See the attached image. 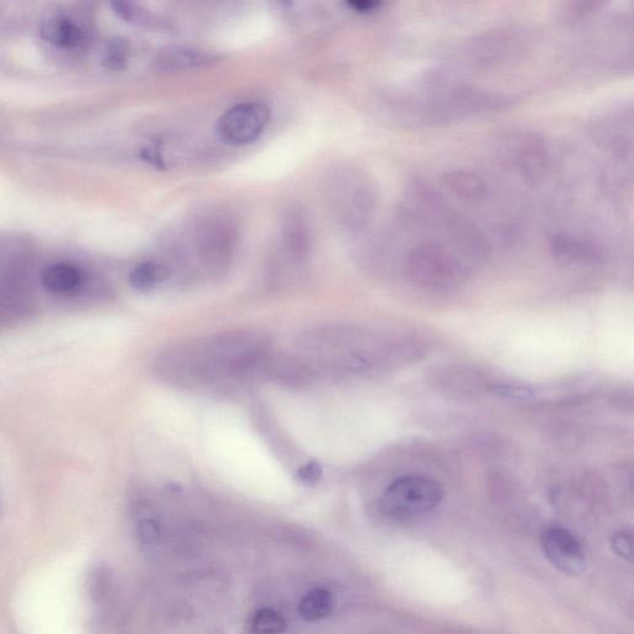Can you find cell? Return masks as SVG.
I'll list each match as a JSON object with an SVG mask.
<instances>
[{
	"label": "cell",
	"mask_w": 634,
	"mask_h": 634,
	"mask_svg": "<svg viewBox=\"0 0 634 634\" xmlns=\"http://www.w3.org/2000/svg\"><path fill=\"white\" fill-rule=\"evenodd\" d=\"M310 225L304 211L290 209L282 220V243L291 261L303 263L311 251Z\"/></svg>",
	"instance_id": "cell-9"
},
{
	"label": "cell",
	"mask_w": 634,
	"mask_h": 634,
	"mask_svg": "<svg viewBox=\"0 0 634 634\" xmlns=\"http://www.w3.org/2000/svg\"><path fill=\"white\" fill-rule=\"evenodd\" d=\"M613 549L623 559L632 560V538L628 533H618L612 539Z\"/></svg>",
	"instance_id": "cell-23"
},
{
	"label": "cell",
	"mask_w": 634,
	"mask_h": 634,
	"mask_svg": "<svg viewBox=\"0 0 634 634\" xmlns=\"http://www.w3.org/2000/svg\"><path fill=\"white\" fill-rule=\"evenodd\" d=\"M500 149L504 163L524 180L537 181L548 169L549 148L547 140L539 133H508L504 135Z\"/></svg>",
	"instance_id": "cell-5"
},
{
	"label": "cell",
	"mask_w": 634,
	"mask_h": 634,
	"mask_svg": "<svg viewBox=\"0 0 634 634\" xmlns=\"http://www.w3.org/2000/svg\"><path fill=\"white\" fill-rule=\"evenodd\" d=\"M409 277L431 290L455 288L465 278L466 268L448 247L428 242L419 244L407 258Z\"/></svg>",
	"instance_id": "cell-4"
},
{
	"label": "cell",
	"mask_w": 634,
	"mask_h": 634,
	"mask_svg": "<svg viewBox=\"0 0 634 634\" xmlns=\"http://www.w3.org/2000/svg\"><path fill=\"white\" fill-rule=\"evenodd\" d=\"M170 270L164 264L144 262L129 274V283L135 290L147 293L169 278Z\"/></svg>",
	"instance_id": "cell-16"
},
{
	"label": "cell",
	"mask_w": 634,
	"mask_h": 634,
	"mask_svg": "<svg viewBox=\"0 0 634 634\" xmlns=\"http://www.w3.org/2000/svg\"><path fill=\"white\" fill-rule=\"evenodd\" d=\"M351 8L355 9L358 13H372L381 7V2H373V0H357V2L348 3Z\"/></svg>",
	"instance_id": "cell-25"
},
{
	"label": "cell",
	"mask_w": 634,
	"mask_h": 634,
	"mask_svg": "<svg viewBox=\"0 0 634 634\" xmlns=\"http://www.w3.org/2000/svg\"><path fill=\"white\" fill-rule=\"evenodd\" d=\"M113 589V575L105 565H97L88 576V594L96 605L108 601Z\"/></svg>",
	"instance_id": "cell-17"
},
{
	"label": "cell",
	"mask_w": 634,
	"mask_h": 634,
	"mask_svg": "<svg viewBox=\"0 0 634 634\" xmlns=\"http://www.w3.org/2000/svg\"><path fill=\"white\" fill-rule=\"evenodd\" d=\"M329 201L336 220L347 230H361L376 206V187L370 176L356 168H342L331 176Z\"/></svg>",
	"instance_id": "cell-2"
},
{
	"label": "cell",
	"mask_w": 634,
	"mask_h": 634,
	"mask_svg": "<svg viewBox=\"0 0 634 634\" xmlns=\"http://www.w3.org/2000/svg\"><path fill=\"white\" fill-rule=\"evenodd\" d=\"M554 257L564 263H595L602 258V248L584 237L559 233L552 239Z\"/></svg>",
	"instance_id": "cell-10"
},
{
	"label": "cell",
	"mask_w": 634,
	"mask_h": 634,
	"mask_svg": "<svg viewBox=\"0 0 634 634\" xmlns=\"http://www.w3.org/2000/svg\"><path fill=\"white\" fill-rule=\"evenodd\" d=\"M41 33L46 41L62 49L77 48L83 40L80 25L66 15H55L46 20Z\"/></svg>",
	"instance_id": "cell-13"
},
{
	"label": "cell",
	"mask_w": 634,
	"mask_h": 634,
	"mask_svg": "<svg viewBox=\"0 0 634 634\" xmlns=\"http://www.w3.org/2000/svg\"><path fill=\"white\" fill-rule=\"evenodd\" d=\"M236 239V228L225 217H213L201 227L200 259L211 274H223L230 267Z\"/></svg>",
	"instance_id": "cell-7"
},
{
	"label": "cell",
	"mask_w": 634,
	"mask_h": 634,
	"mask_svg": "<svg viewBox=\"0 0 634 634\" xmlns=\"http://www.w3.org/2000/svg\"><path fill=\"white\" fill-rule=\"evenodd\" d=\"M321 467L316 462H309L308 465L301 467L298 472V477L301 482L306 486H314L321 478Z\"/></svg>",
	"instance_id": "cell-24"
},
{
	"label": "cell",
	"mask_w": 634,
	"mask_h": 634,
	"mask_svg": "<svg viewBox=\"0 0 634 634\" xmlns=\"http://www.w3.org/2000/svg\"><path fill=\"white\" fill-rule=\"evenodd\" d=\"M274 356L263 335L222 332L186 342L161 353L155 373L166 383L185 389L265 379Z\"/></svg>",
	"instance_id": "cell-1"
},
{
	"label": "cell",
	"mask_w": 634,
	"mask_h": 634,
	"mask_svg": "<svg viewBox=\"0 0 634 634\" xmlns=\"http://www.w3.org/2000/svg\"><path fill=\"white\" fill-rule=\"evenodd\" d=\"M113 7L114 10H116V12L121 15L124 20H127V22H148L147 17H145L144 10L139 9L135 4L118 2L113 3Z\"/></svg>",
	"instance_id": "cell-21"
},
{
	"label": "cell",
	"mask_w": 634,
	"mask_h": 634,
	"mask_svg": "<svg viewBox=\"0 0 634 634\" xmlns=\"http://www.w3.org/2000/svg\"><path fill=\"white\" fill-rule=\"evenodd\" d=\"M82 275L74 265L57 263L46 268L41 282L51 293L65 294L80 287Z\"/></svg>",
	"instance_id": "cell-14"
},
{
	"label": "cell",
	"mask_w": 634,
	"mask_h": 634,
	"mask_svg": "<svg viewBox=\"0 0 634 634\" xmlns=\"http://www.w3.org/2000/svg\"><path fill=\"white\" fill-rule=\"evenodd\" d=\"M215 61V55L207 51L187 46H171L158 55L157 67L161 72H180L209 66Z\"/></svg>",
	"instance_id": "cell-11"
},
{
	"label": "cell",
	"mask_w": 634,
	"mask_h": 634,
	"mask_svg": "<svg viewBox=\"0 0 634 634\" xmlns=\"http://www.w3.org/2000/svg\"><path fill=\"white\" fill-rule=\"evenodd\" d=\"M138 537L143 544H153L159 538V526L152 518L140 519L138 523Z\"/></svg>",
	"instance_id": "cell-22"
},
{
	"label": "cell",
	"mask_w": 634,
	"mask_h": 634,
	"mask_svg": "<svg viewBox=\"0 0 634 634\" xmlns=\"http://www.w3.org/2000/svg\"><path fill=\"white\" fill-rule=\"evenodd\" d=\"M334 608L335 599L331 592L315 589L303 597L299 605V613L305 621L316 622L329 617Z\"/></svg>",
	"instance_id": "cell-15"
},
{
	"label": "cell",
	"mask_w": 634,
	"mask_h": 634,
	"mask_svg": "<svg viewBox=\"0 0 634 634\" xmlns=\"http://www.w3.org/2000/svg\"><path fill=\"white\" fill-rule=\"evenodd\" d=\"M287 627L282 615L270 608H262V610L254 613L251 621V630L254 634H280Z\"/></svg>",
	"instance_id": "cell-18"
},
{
	"label": "cell",
	"mask_w": 634,
	"mask_h": 634,
	"mask_svg": "<svg viewBox=\"0 0 634 634\" xmlns=\"http://www.w3.org/2000/svg\"><path fill=\"white\" fill-rule=\"evenodd\" d=\"M490 391L495 396L517 400L530 399L534 394L532 389L521 384H497V386L495 384Z\"/></svg>",
	"instance_id": "cell-20"
},
{
	"label": "cell",
	"mask_w": 634,
	"mask_h": 634,
	"mask_svg": "<svg viewBox=\"0 0 634 634\" xmlns=\"http://www.w3.org/2000/svg\"><path fill=\"white\" fill-rule=\"evenodd\" d=\"M129 45L124 39H113L105 51V65L109 70L118 71L127 65Z\"/></svg>",
	"instance_id": "cell-19"
},
{
	"label": "cell",
	"mask_w": 634,
	"mask_h": 634,
	"mask_svg": "<svg viewBox=\"0 0 634 634\" xmlns=\"http://www.w3.org/2000/svg\"><path fill=\"white\" fill-rule=\"evenodd\" d=\"M443 183L452 195L466 204H480L488 195L485 181L469 170L450 171L444 175Z\"/></svg>",
	"instance_id": "cell-12"
},
{
	"label": "cell",
	"mask_w": 634,
	"mask_h": 634,
	"mask_svg": "<svg viewBox=\"0 0 634 634\" xmlns=\"http://www.w3.org/2000/svg\"><path fill=\"white\" fill-rule=\"evenodd\" d=\"M269 121L270 109L264 103H241L222 114L217 124V133L222 142L241 147L256 142Z\"/></svg>",
	"instance_id": "cell-6"
},
{
	"label": "cell",
	"mask_w": 634,
	"mask_h": 634,
	"mask_svg": "<svg viewBox=\"0 0 634 634\" xmlns=\"http://www.w3.org/2000/svg\"><path fill=\"white\" fill-rule=\"evenodd\" d=\"M545 556L555 568L569 575H579L585 570L586 559L581 544L564 528L545 530L542 537Z\"/></svg>",
	"instance_id": "cell-8"
},
{
	"label": "cell",
	"mask_w": 634,
	"mask_h": 634,
	"mask_svg": "<svg viewBox=\"0 0 634 634\" xmlns=\"http://www.w3.org/2000/svg\"><path fill=\"white\" fill-rule=\"evenodd\" d=\"M443 497V487L434 478L404 476L386 488L379 509L388 518L407 521L433 511Z\"/></svg>",
	"instance_id": "cell-3"
}]
</instances>
